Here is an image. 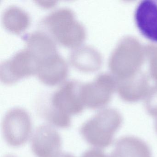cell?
<instances>
[{
  "label": "cell",
  "mask_w": 157,
  "mask_h": 157,
  "mask_svg": "<svg viewBox=\"0 0 157 157\" xmlns=\"http://www.w3.org/2000/svg\"><path fill=\"white\" fill-rule=\"evenodd\" d=\"M82 84L76 80H69L54 92L46 115L50 124L58 128H68L71 125V116L82 113L84 106L80 94Z\"/></svg>",
  "instance_id": "6da1fadb"
},
{
  "label": "cell",
  "mask_w": 157,
  "mask_h": 157,
  "mask_svg": "<svg viewBox=\"0 0 157 157\" xmlns=\"http://www.w3.org/2000/svg\"><path fill=\"white\" fill-rule=\"evenodd\" d=\"M42 22L55 41L66 47H78L86 38L85 27L76 20L74 12L70 8L64 7L53 11Z\"/></svg>",
  "instance_id": "7a4b0ae2"
},
{
  "label": "cell",
  "mask_w": 157,
  "mask_h": 157,
  "mask_svg": "<svg viewBox=\"0 0 157 157\" xmlns=\"http://www.w3.org/2000/svg\"><path fill=\"white\" fill-rule=\"evenodd\" d=\"M123 122V116L118 110L104 108L86 121L81 127L80 133L91 146L105 148L113 144L115 134Z\"/></svg>",
  "instance_id": "3957f363"
},
{
  "label": "cell",
  "mask_w": 157,
  "mask_h": 157,
  "mask_svg": "<svg viewBox=\"0 0 157 157\" xmlns=\"http://www.w3.org/2000/svg\"><path fill=\"white\" fill-rule=\"evenodd\" d=\"M145 59V46L136 37L128 36L120 40L111 54L109 68L116 78H125L140 71Z\"/></svg>",
  "instance_id": "277c9868"
},
{
  "label": "cell",
  "mask_w": 157,
  "mask_h": 157,
  "mask_svg": "<svg viewBox=\"0 0 157 157\" xmlns=\"http://www.w3.org/2000/svg\"><path fill=\"white\" fill-rule=\"evenodd\" d=\"M116 78L111 73L98 74L92 81L82 84L80 94L82 104L90 109L104 108L116 91Z\"/></svg>",
  "instance_id": "5b68a950"
},
{
  "label": "cell",
  "mask_w": 157,
  "mask_h": 157,
  "mask_svg": "<svg viewBox=\"0 0 157 157\" xmlns=\"http://www.w3.org/2000/svg\"><path fill=\"white\" fill-rule=\"evenodd\" d=\"M2 129L8 145L15 147L24 145L32 131V119L29 113L20 107L9 110L4 116Z\"/></svg>",
  "instance_id": "8992f818"
},
{
  "label": "cell",
  "mask_w": 157,
  "mask_h": 157,
  "mask_svg": "<svg viewBox=\"0 0 157 157\" xmlns=\"http://www.w3.org/2000/svg\"><path fill=\"white\" fill-rule=\"evenodd\" d=\"M39 61L27 48L16 52L0 65L1 80L12 84L25 77L36 74Z\"/></svg>",
  "instance_id": "52a82bcc"
},
{
  "label": "cell",
  "mask_w": 157,
  "mask_h": 157,
  "mask_svg": "<svg viewBox=\"0 0 157 157\" xmlns=\"http://www.w3.org/2000/svg\"><path fill=\"white\" fill-rule=\"evenodd\" d=\"M62 139L52 126L43 124L38 127L31 140V148L37 157H57L60 154Z\"/></svg>",
  "instance_id": "ba28073f"
},
{
  "label": "cell",
  "mask_w": 157,
  "mask_h": 157,
  "mask_svg": "<svg viewBox=\"0 0 157 157\" xmlns=\"http://www.w3.org/2000/svg\"><path fill=\"white\" fill-rule=\"evenodd\" d=\"M116 79V91L120 98L127 102L145 99L150 88L148 76L141 70L128 78Z\"/></svg>",
  "instance_id": "9c48e42d"
},
{
  "label": "cell",
  "mask_w": 157,
  "mask_h": 157,
  "mask_svg": "<svg viewBox=\"0 0 157 157\" xmlns=\"http://www.w3.org/2000/svg\"><path fill=\"white\" fill-rule=\"evenodd\" d=\"M67 63L58 52L39 62L36 75L41 82L54 86L63 81L68 74Z\"/></svg>",
  "instance_id": "30bf717a"
},
{
  "label": "cell",
  "mask_w": 157,
  "mask_h": 157,
  "mask_svg": "<svg viewBox=\"0 0 157 157\" xmlns=\"http://www.w3.org/2000/svg\"><path fill=\"white\" fill-rule=\"evenodd\" d=\"M135 21L139 30L148 39L157 42V0H144L137 6Z\"/></svg>",
  "instance_id": "8fae6325"
},
{
  "label": "cell",
  "mask_w": 157,
  "mask_h": 157,
  "mask_svg": "<svg viewBox=\"0 0 157 157\" xmlns=\"http://www.w3.org/2000/svg\"><path fill=\"white\" fill-rule=\"evenodd\" d=\"M25 42L26 48L38 59H42L58 52L55 40L49 34L37 31L25 34L22 36Z\"/></svg>",
  "instance_id": "7c38bea8"
},
{
  "label": "cell",
  "mask_w": 157,
  "mask_h": 157,
  "mask_svg": "<svg viewBox=\"0 0 157 157\" xmlns=\"http://www.w3.org/2000/svg\"><path fill=\"white\" fill-rule=\"evenodd\" d=\"M70 62L72 66L84 72H94L101 68L102 58L100 52L93 47H78L71 51Z\"/></svg>",
  "instance_id": "4fadbf2b"
},
{
  "label": "cell",
  "mask_w": 157,
  "mask_h": 157,
  "mask_svg": "<svg viewBox=\"0 0 157 157\" xmlns=\"http://www.w3.org/2000/svg\"><path fill=\"white\" fill-rule=\"evenodd\" d=\"M108 157H152V152L143 140L134 136H124L117 141Z\"/></svg>",
  "instance_id": "5bb4252c"
},
{
  "label": "cell",
  "mask_w": 157,
  "mask_h": 157,
  "mask_svg": "<svg viewBox=\"0 0 157 157\" xmlns=\"http://www.w3.org/2000/svg\"><path fill=\"white\" fill-rule=\"evenodd\" d=\"M2 22L4 28L9 32L21 33L30 25V17L23 9L15 5H11L4 10Z\"/></svg>",
  "instance_id": "9a60e30c"
},
{
  "label": "cell",
  "mask_w": 157,
  "mask_h": 157,
  "mask_svg": "<svg viewBox=\"0 0 157 157\" xmlns=\"http://www.w3.org/2000/svg\"><path fill=\"white\" fill-rule=\"evenodd\" d=\"M146 59L149 64V71L151 78L157 82V44L145 46Z\"/></svg>",
  "instance_id": "2e32d148"
},
{
  "label": "cell",
  "mask_w": 157,
  "mask_h": 157,
  "mask_svg": "<svg viewBox=\"0 0 157 157\" xmlns=\"http://www.w3.org/2000/svg\"><path fill=\"white\" fill-rule=\"evenodd\" d=\"M145 106L149 115L157 117V84L150 88L145 99Z\"/></svg>",
  "instance_id": "e0dca14e"
},
{
  "label": "cell",
  "mask_w": 157,
  "mask_h": 157,
  "mask_svg": "<svg viewBox=\"0 0 157 157\" xmlns=\"http://www.w3.org/2000/svg\"><path fill=\"white\" fill-rule=\"evenodd\" d=\"M81 157H108V156L100 149L93 148L86 151Z\"/></svg>",
  "instance_id": "ac0fdd59"
},
{
  "label": "cell",
  "mask_w": 157,
  "mask_h": 157,
  "mask_svg": "<svg viewBox=\"0 0 157 157\" xmlns=\"http://www.w3.org/2000/svg\"><path fill=\"white\" fill-rule=\"evenodd\" d=\"M57 157H74V156L70 153L64 152V153H60Z\"/></svg>",
  "instance_id": "d6986e66"
},
{
  "label": "cell",
  "mask_w": 157,
  "mask_h": 157,
  "mask_svg": "<svg viewBox=\"0 0 157 157\" xmlns=\"http://www.w3.org/2000/svg\"><path fill=\"white\" fill-rule=\"evenodd\" d=\"M154 128L155 131L157 134V117L155 118V122H154Z\"/></svg>",
  "instance_id": "ffe728a7"
},
{
  "label": "cell",
  "mask_w": 157,
  "mask_h": 157,
  "mask_svg": "<svg viewBox=\"0 0 157 157\" xmlns=\"http://www.w3.org/2000/svg\"><path fill=\"white\" fill-rule=\"evenodd\" d=\"M6 157H15L14 156H12V155H8V156H6Z\"/></svg>",
  "instance_id": "44dd1931"
}]
</instances>
